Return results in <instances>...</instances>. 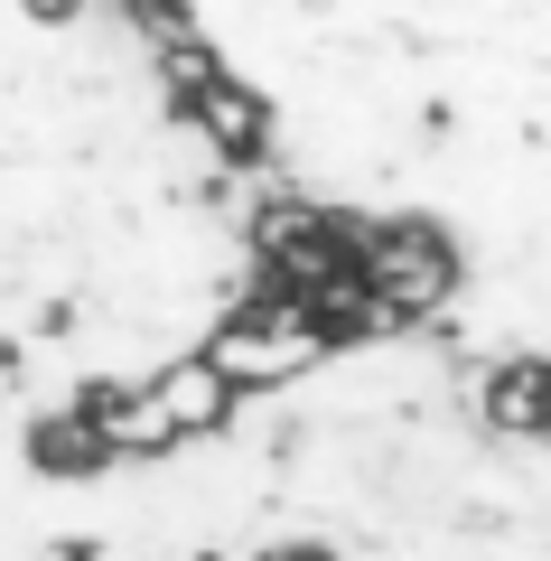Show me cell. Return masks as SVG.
Instances as JSON below:
<instances>
[{"label":"cell","mask_w":551,"mask_h":561,"mask_svg":"<svg viewBox=\"0 0 551 561\" xmlns=\"http://www.w3.org/2000/svg\"><path fill=\"white\" fill-rule=\"evenodd\" d=\"M225 412H234V383L206 356H169L159 375L84 402L76 431H84V459H159V449H187L206 431H225Z\"/></svg>","instance_id":"cell-1"},{"label":"cell","mask_w":551,"mask_h":561,"mask_svg":"<svg viewBox=\"0 0 551 561\" xmlns=\"http://www.w3.org/2000/svg\"><path fill=\"white\" fill-rule=\"evenodd\" d=\"M328 346H336V319H328V309H309L299 290H253V300H243L234 319H225L216 337L197 346V356L216 365L234 393H253V383H290V375H309Z\"/></svg>","instance_id":"cell-2"},{"label":"cell","mask_w":551,"mask_h":561,"mask_svg":"<svg viewBox=\"0 0 551 561\" xmlns=\"http://www.w3.org/2000/svg\"><path fill=\"white\" fill-rule=\"evenodd\" d=\"M458 253L439 225L393 216V225H355V319H421L449 300Z\"/></svg>","instance_id":"cell-3"},{"label":"cell","mask_w":551,"mask_h":561,"mask_svg":"<svg viewBox=\"0 0 551 561\" xmlns=\"http://www.w3.org/2000/svg\"><path fill=\"white\" fill-rule=\"evenodd\" d=\"M262 561H336L328 542H280V552H262Z\"/></svg>","instance_id":"cell-4"}]
</instances>
